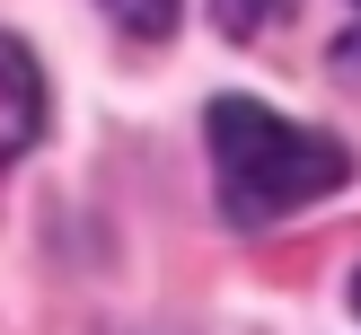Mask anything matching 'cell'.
Instances as JSON below:
<instances>
[{"label": "cell", "instance_id": "obj_1", "mask_svg": "<svg viewBox=\"0 0 361 335\" xmlns=\"http://www.w3.org/2000/svg\"><path fill=\"white\" fill-rule=\"evenodd\" d=\"M203 133H212V176H221L229 229H274L282 212L326 203L353 176V150L335 133H309V123L274 115L256 97H212Z\"/></svg>", "mask_w": 361, "mask_h": 335}, {"label": "cell", "instance_id": "obj_2", "mask_svg": "<svg viewBox=\"0 0 361 335\" xmlns=\"http://www.w3.org/2000/svg\"><path fill=\"white\" fill-rule=\"evenodd\" d=\"M44 133V71L18 35H0V168Z\"/></svg>", "mask_w": 361, "mask_h": 335}, {"label": "cell", "instance_id": "obj_3", "mask_svg": "<svg viewBox=\"0 0 361 335\" xmlns=\"http://www.w3.org/2000/svg\"><path fill=\"white\" fill-rule=\"evenodd\" d=\"M291 9V0H212V18H221V35H264L274 18Z\"/></svg>", "mask_w": 361, "mask_h": 335}, {"label": "cell", "instance_id": "obj_4", "mask_svg": "<svg viewBox=\"0 0 361 335\" xmlns=\"http://www.w3.org/2000/svg\"><path fill=\"white\" fill-rule=\"evenodd\" d=\"M106 9H115L123 35H168L176 27V0H106Z\"/></svg>", "mask_w": 361, "mask_h": 335}, {"label": "cell", "instance_id": "obj_5", "mask_svg": "<svg viewBox=\"0 0 361 335\" xmlns=\"http://www.w3.org/2000/svg\"><path fill=\"white\" fill-rule=\"evenodd\" d=\"M335 62H344V71H361V35H344V44H335Z\"/></svg>", "mask_w": 361, "mask_h": 335}, {"label": "cell", "instance_id": "obj_6", "mask_svg": "<svg viewBox=\"0 0 361 335\" xmlns=\"http://www.w3.org/2000/svg\"><path fill=\"white\" fill-rule=\"evenodd\" d=\"M353 309H361V274H353Z\"/></svg>", "mask_w": 361, "mask_h": 335}]
</instances>
